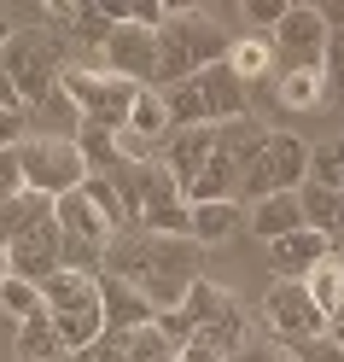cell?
Here are the masks:
<instances>
[{
  "instance_id": "1",
  "label": "cell",
  "mask_w": 344,
  "mask_h": 362,
  "mask_svg": "<svg viewBox=\"0 0 344 362\" xmlns=\"http://www.w3.org/2000/svg\"><path fill=\"white\" fill-rule=\"evenodd\" d=\"M227 47H234V35H227L210 12H198V6H175V18L158 30V88H181V82H193L198 71L222 64Z\"/></svg>"
},
{
  "instance_id": "2",
  "label": "cell",
  "mask_w": 344,
  "mask_h": 362,
  "mask_svg": "<svg viewBox=\"0 0 344 362\" xmlns=\"http://www.w3.org/2000/svg\"><path fill=\"white\" fill-rule=\"evenodd\" d=\"M158 94H164L175 129H216V123L245 117V82L227 71V59L210 64V71H198L193 82H181V88H158Z\"/></svg>"
},
{
  "instance_id": "3",
  "label": "cell",
  "mask_w": 344,
  "mask_h": 362,
  "mask_svg": "<svg viewBox=\"0 0 344 362\" xmlns=\"http://www.w3.org/2000/svg\"><path fill=\"white\" fill-rule=\"evenodd\" d=\"M309 181V146L286 129H268V141L257 146V158L245 164L239 175V205H257V199H274V193H297Z\"/></svg>"
},
{
  "instance_id": "4",
  "label": "cell",
  "mask_w": 344,
  "mask_h": 362,
  "mask_svg": "<svg viewBox=\"0 0 344 362\" xmlns=\"http://www.w3.org/2000/svg\"><path fill=\"white\" fill-rule=\"evenodd\" d=\"M59 88L76 100L82 123H88V129H100V134H123V129H129V105H134V94H141L134 82L100 71V64H64Z\"/></svg>"
},
{
  "instance_id": "5",
  "label": "cell",
  "mask_w": 344,
  "mask_h": 362,
  "mask_svg": "<svg viewBox=\"0 0 344 362\" xmlns=\"http://www.w3.org/2000/svg\"><path fill=\"white\" fill-rule=\"evenodd\" d=\"M64 64H71V59H64V41L47 35V30H12L6 53H0V71L18 82L24 105H35V100L53 94L59 76H64Z\"/></svg>"
},
{
  "instance_id": "6",
  "label": "cell",
  "mask_w": 344,
  "mask_h": 362,
  "mask_svg": "<svg viewBox=\"0 0 344 362\" xmlns=\"http://www.w3.org/2000/svg\"><path fill=\"white\" fill-rule=\"evenodd\" d=\"M181 310H187V322H193V339H204V345H216L222 356H234L239 345H245V310H239V298L227 286H216V281H193L187 286V298H181Z\"/></svg>"
},
{
  "instance_id": "7",
  "label": "cell",
  "mask_w": 344,
  "mask_h": 362,
  "mask_svg": "<svg viewBox=\"0 0 344 362\" xmlns=\"http://www.w3.org/2000/svg\"><path fill=\"white\" fill-rule=\"evenodd\" d=\"M24 187L41 193V199H64L88 181V164H82V146L76 141H47V134H24Z\"/></svg>"
},
{
  "instance_id": "8",
  "label": "cell",
  "mask_w": 344,
  "mask_h": 362,
  "mask_svg": "<svg viewBox=\"0 0 344 362\" xmlns=\"http://www.w3.org/2000/svg\"><path fill=\"white\" fill-rule=\"evenodd\" d=\"M257 310H263V327L274 339H286V345H304V339L327 333V315L315 310V298L304 292V281H274Z\"/></svg>"
},
{
  "instance_id": "9",
  "label": "cell",
  "mask_w": 344,
  "mask_h": 362,
  "mask_svg": "<svg viewBox=\"0 0 344 362\" xmlns=\"http://www.w3.org/2000/svg\"><path fill=\"white\" fill-rule=\"evenodd\" d=\"M274 47V71H315L327 59V24L315 6H286V18L268 30Z\"/></svg>"
},
{
  "instance_id": "10",
  "label": "cell",
  "mask_w": 344,
  "mask_h": 362,
  "mask_svg": "<svg viewBox=\"0 0 344 362\" xmlns=\"http://www.w3.org/2000/svg\"><path fill=\"white\" fill-rule=\"evenodd\" d=\"M100 71L123 76L134 88H158V35L141 30V24H117L111 41L100 47Z\"/></svg>"
},
{
  "instance_id": "11",
  "label": "cell",
  "mask_w": 344,
  "mask_h": 362,
  "mask_svg": "<svg viewBox=\"0 0 344 362\" xmlns=\"http://www.w3.org/2000/svg\"><path fill=\"white\" fill-rule=\"evenodd\" d=\"M6 263H12V275H24V281H47L53 269L64 263V234H59V216H41L35 228H24L12 245H6Z\"/></svg>"
},
{
  "instance_id": "12",
  "label": "cell",
  "mask_w": 344,
  "mask_h": 362,
  "mask_svg": "<svg viewBox=\"0 0 344 362\" xmlns=\"http://www.w3.org/2000/svg\"><path fill=\"white\" fill-rule=\"evenodd\" d=\"M94 286H100V310H105V327H111V333H134V327L152 322V304H146V292L134 286V281L105 275V269H100Z\"/></svg>"
},
{
  "instance_id": "13",
  "label": "cell",
  "mask_w": 344,
  "mask_h": 362,
  "mask_svg": "<svg viewBox=\"0 0 344 362\" xmlns=\"http://www.w3.org/2000/svg\"><path fill=\"white\" fill-rule=\"evenodd\" d=\"M327 252H333V245L321 240L315 228H292V234H280L268 245V269H274V281H304Z\"/></svg>"
},
{
  "instance_id": "14",
  "label": "cell",
  "mask_w": 344,
  "mask_h": 362,
  "mask_svg": "<svg viewBox=\"0 0 344 362\" xmlns=\"http://www.w3.org/2000/svg\"><path fill=\"white\" fill-rule=\"evenodd\" d=\"M53 216H59V234H64V240L100 245V252L111 245V234H117L94 205H88V193H82V187H76V193H64V199H53Z\"/></svg>"
},
{
  "instance_id": "15",
  "label": "cell",
  "mask_w": 344,
  "mask_h": 362,
  "mask_svg": "<svg viewBox=\"0 0 344 362\" xmlns=\"http://www.w3.org/2000/svg\"><path fill=\"white\" fill-rule=\"evenodd\" d=\"M210 146H216V129H175L164 146H158V158H164L170 164V175L181 181V187H187V181L210 164Z\"/></svg>"
},
{
  "instance_id": "16",
  "label": "cell",
  "mask_w": 344,
  "mask_h": 362,
  "mask_svg": "<svg viewBox=\"0 0 344 362\" xmlns=\"http://www.w3.org/2000/svg\"><path fill=\"white\" fill-rule=\"evenodd\" d=\"M12 362H71V351H64V339H59V327H53L47 310H35L30 322H18Z\"/></svg>"
},
{
  "instance_id": "17",
  "label": "cell",
  "mask_w": 344,
  "mask_h": 362,
  "mask_svg": "<svg viewBox=\"0 0 344 362\" xmlns=\"http://www.w3.org/2000/svg\"><path fill=\"white\" fill-rule=\"evenodd\" d=\"M245 228L257 234L263 245H274L280 234L304 228V211H297V193H274V199H257V205H245Z\"/></svg>"
},
{
  "instance_id": "18",
  "label": "cell",
  "mask_w": 344,
  "mask_h": 362,
  "mask_svg": "<svg viewBox=\"0 0 344 362\" xmlns=\"http://www.w3.org/2000/svg\"><path fill=\"white\" fill-rule=\"evenodd\" d=\"M24 123H30V134H47V141H76L82 111H76V100L64 94V88H53L47 100H35V105L24 111Z\"/></svg>"
},
{
  "instance_id": "19",
  "label": "cell",
  "mask_w": 344,
  "mask_h": 362,
  "mask_svg": "<svg viewBox=\"0 0 344 362\" xmlns=\"http://www.w3.org/2000/svg\"><path fill=\"white\" fill-rule=\"evenodd\" d=\"M245 222V205L239 199H210V205H193V222H187V240L198 245H222V240H234V228Z\"/></svg>"
},
{
  "instance_id": "20",
  "label": "cell",
  "mask_w": 344,
  "mask_h": 362,
  "mask_svg": "<svg viewBox=\"0 0 344 362\" xmlns=\"http://www.w3.org/2000/svg\"><path fill=\"white\" fill-rule=\"evenodd\" d=\"M274 100H280V111H321L327 105V76L315 71H274Z\"/></svg>"
},
{
  "instance_id": "21",
  "label": "cell",
  "mask_w": 344,
  "mask_h": 362,
  "mask_svg": "<svg viewBox=\"0 0 344 362\" xmlns=\"http://www.w3.org/2000/svg\"><path fill=\"white\" fill-rule=\"evenodd\" d=\"M129 134H141L146 146H164L170 134H175L170 105H164V94H158V88H141V94H134V105H129Z\"/></svg>"
},
{
  "instance_id": "22",
  "label": "cell",
  "mask_w": 344,
  "mask_h": 362,
  "mask_svg": "<svg viewBox=\"0 0 344 362\" xmlns=\"http://www.w3.org/2000/svg\"><path fill=\"white\" fill-rule=\"evenodd\" d=\"M227 71H234L245 88H251V82H268V76H274L268 35H234V47H227Z\"/></svg>"
},
{
  "instance_id": "23",
  "label": "cell",
  "mask_w": 344,
  "mask_h": 362,
  "mask_svg": "<svg viewBox=\"0 0 344 362\" xmlns=\"http://www.w3.org/2000/svg\"><path fill=\"white\" fill-rule=\"evenodd\" d=\"M304 292L315 298V310L333 322V315H338V304H344V257H338V252H327V257H321L309 275H304Z\"/></svg>"
},
{
  "instance_id": "24",
  "label": "cell",
  "mask_w": 344,
  "mask_h": 362,
  "mask_svg": "<svg viewBox=\"0 0 344 362\" xmlns=\"http://www.w3.org/2000/svg\"><path fill=\"white\" fill-rule=\"evenodd\" d=\"M41 216H53V199H41V193H18V199H6V205H0V252H6V245L24 234V228H35Z\"/></svg>"
},
{
  "instance_id": "25",
  "label": "cell",
  "mask_w": 344,
  "mask_h": 362,
  "mask_svg": "<svg viewBox=\"0 0 344 362\" xmlns=\"http://www.w3.org/2000/svg\"><path fill=\"white\" fill-rule=\"evenodd\" d=\"M35 310H47V304H41V286H35V281H24V275H6V281H0V315H6L12 327H18V322H30Z\"/></svg>"
},
{
  "instance_id": "26",
  "label": "cell",
  "mask_w": 344,
  "mask_h": 362,
  "mask_svg": "<svg viewBox=\"0 0 344 362\" xmlns=\"http://www.w3.org/2000/svg\"><path fill=\"white\" fill-rule=\"evenodd\" d=\"M309 181L344 193V141H321V146H309Z\"/></svg>"
},
{
  "instance_id": "27",
  "label": "cell",
  "mask_w": 344,
  "mask_h": 362,
  "mask_svg": "<svg viewBox=\"0 0 344 362\" xmlns=\"http://www.w3.org/2000/svg\"><path fill=\"white\" fill-rule=\"evenodd\" d=\"M82 193H88V205H94V211L111 222V228H134L129 211H123V199H117V187H111L105 175H88V181H82Z\"/></svg>"
},
{
  "instance_id": "28",
  "label": "cell",
  "mask_w": 344,
  "mask_h": 362,
  "mask_svg": "<svg viewBox=\"0 0 344 362\" xmlns=\"http://www.w3.org/2000/svg\"><path fill=\"white\" fill-rule=\"evenodd\" d=\"M129 362H175V345L146 322V327H134V333H129Z\"/></svg>"
},
{
  "instance_id": "29",
  "label": "cell",
  "mask_w": 344,
  "mask_h": 362,
  "mask_svg": "<svg viewBox=\"0 0 344 362\" xmlns=\"http://www.w3.org/2000/svg\"><path fill=\"white\" fill-rule=\"evenodd\" d=\"M321 76H327V105H344V30L327 35V59H321Z\"/></svg>"
},
{
  "instance_id": "30",
  "label": "cell",
  "mask_w": 344,
  "mask_h": 362,
  "mask_svg": "<svg viewBox=\"0 0 344 362\" xmlns=\"http://www.w3.org/2000/svg\"><path fill=\"white\" fill-rule=\"evenodd\" d=\"M71 362H129V333H111V327H105L94 345H82Z\"/></svg>"
},
{
  "instance_id": "31",
  "label": "cell",
  "mask_w": 344,
  "mask_h": 362,
  "mask_svg": "<svg viewBox=\"0 0 344 362\" xmlns=\"http://www.w3.org/2000/svg\"><path fill=\"white\" fill-rule=\"evenodd\" d=\"M152 327L164 333L175 351H181V345H193V322H187V310H181V304H175V310H158V315H152Z\"/></svg>"
},
{
  "instance_id": "32",
  "label": "cell",
  "mask_w": 344,
  "mask_h": 362,
  "mask_svg": "<svg viewBox=\"0 0 344 362\" xmlns=\"http://www.w3.org/2000/svg\"><path fill=\"white\" fill-rule=\"evenodd\" d=\"M286 6H292V0H245V18L257 24V35H268V30L286 18Z\"/></svg>"
},
{
  "instance_id": "33",
  "label": "cell",
  "mask_w": 344,
  "mask_h": 362,
  "mask_svg": "<svg viewBox=\"0 0 344 362\" xmlns=\"http://www.w3.org/2000/svg\"><path fill=\"white\" fill-rule=\"evenodd\" d=\"M286 356H292V362H344V351L333 345L327 333H321V339H304V345H292Z\"/></svg>"
},
{
  "instance_id": "34",
  "label": "cell",
  "mask_w": 344,
  "mask_h": 362,
  "mask_svg": "<svg viewBox=\"0 0 344 362\" xmlns=\"http://www.w3.org/2000/svg\"><path fill=\"white\" fill-rule=\"evenodd\" d=\"M286 351H280V339H245V345L227 356V362H280Z\"/></svg>"
},
{
  "instance_id": "35",
  "label": "cell",
  "mask_w": 344,
  "mask_h": 362,
  "mask_svg": "<svg viewBox=\"0 0 344 362\" xmlns=\"http://www.w3.org/2000/svg\"><path fill=\"white\" fill-rule=\"evenodd\" d=\"M24 111H30V105H24V94H18V82L0 71V117H24Z\"/></svg>"
},
{
  "instance_id": "36",
  "label": "cell",
  "mask_w": 344,
  "mask_h": 362,
  "mask_svg": "<svg viewBox=\"0 0 344 362\" xmlns=\"http://www.w3.org/2000/svg\"><path fill=\"white\" fill-rule=\"evenodd\" d=\"M175 362H227V356H222L216 345H204V339H193V345H181V351H175Z\"/></svg>"
},
{
  "instance_id": "37",
  "label": "cell",
  "mask_w": 344,
  "mask_h": 362,
  "mask_svg": "<svg viewBox=\"0 0 344 362\" xmlns=\"http://www.w3.org/2000/svg\"><path fill=\"white\" fill-rule=\"evenodd\" d=\"M327 339H333V345L344 351V322H327Z\"/></svg>"
},
{
  "instance_id": "38",
  "label": "cell",
  "mask_w": 344,
  "mask_h": 362,
  "mask_svg": "<svg viewBox=\"0 0 344 362\" xmlns=\"http://www.w3.org/2000/svg\"><path fill=\"white\" fill-rule=\"evenodd\" d=\"M6 41H12V24H6V18H0V53H6Z\"/></svg>"
},
{
  "instance_id": "39",
  "label": "cell",
  "mask_w": 344,
  "mask_h": 362,
  "mask_svg": "<svg viewBox=\"0 0 344 362\" xmlns=\"http://www.w3.org/2000/svg\"><path fill=\"white\" fill-rule=\"evenodd\" d=\"M6 275H12V263H6V252H0V281H6Z\"/></svg>"
},
{
  "instance_id": "40",
  "label": "cell",
  "mask_w": 344,
  "mask_h": 362,
  "mask_svg": "<svg viewBox=\"0 0 344 362\" xmlns=\"http://www.w3.org/2000/svg\"><path fill=\"white\" fill-rule=\"evenodd\" d=\"M280 362H292V356H280Z\"/></svg>"
}]
</instances>
